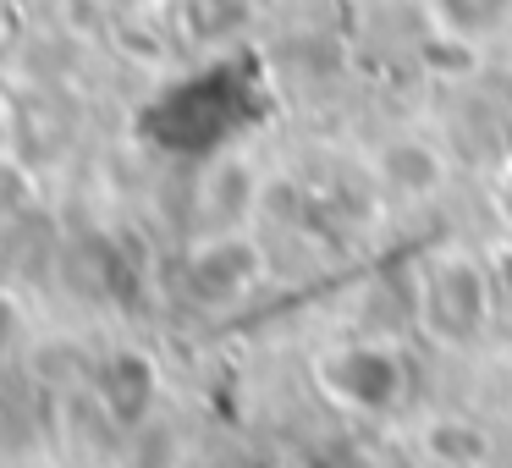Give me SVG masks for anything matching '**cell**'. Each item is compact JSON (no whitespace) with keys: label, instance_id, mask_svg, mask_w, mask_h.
I'll return each instance as SVG.
<instances>
[{"label":"cell","instance_id":"cell-1","mask_svg":"<svg viewBox=\"0 0 512 468\" xmlns=\"http://www.w3.org/2000/svg\"><path fill=\"white\" fill-rule=\"evenodd\" d=\"M435 17H441L452 34H490V28L501 23V17L512 12V0H430Z\"/></svg>","mask_w":512,"mask_h":468}]
</instances>
